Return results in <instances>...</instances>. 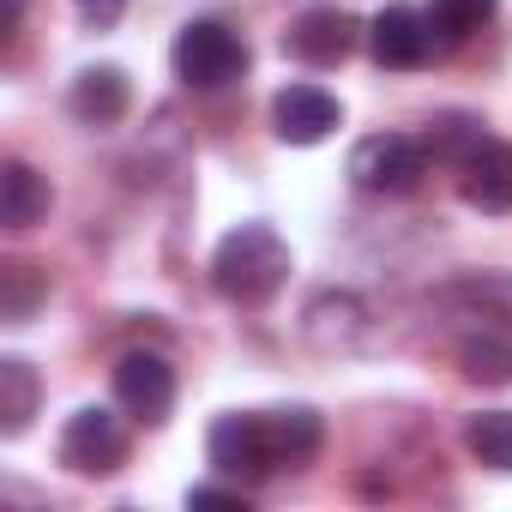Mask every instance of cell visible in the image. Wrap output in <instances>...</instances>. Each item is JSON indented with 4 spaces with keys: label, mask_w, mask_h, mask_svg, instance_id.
Returning a JSON list of instances; mask_svg holds the SVG:
<instances>
[{
    "label": "cell",
    "mask_w": 512,
    "mask_h": 512,
    "mask_svg": "<svg viewBox=\"0 0 512 512\" xmlns=\"http://www.w3.org/2000/svg\"><path fill=\"white\" fill-rule=\"evenodd\" d=\"M284 278H290V247H284V235H278L272 223H241V229H229V235L217 241V253H211V284H217V296L235 302V308L272 302V296L284 290Z\"/></svg>",
    "instance_id": "1"
},
{
    "label": "cell",
    "mask_w": 512,
    "mask_h": 512,
    "mask_svg": "<svg viewBox=\"0 0 512 512\" xmlns=\"http://www.w3.org/2000/svg\"><path fill=\"white\" fill-rule=\"evenodd\" d=\"M247 73V43L235 25L223 19H193L181 37H175V79L193 85V91H223Z\"/></svg>",
    "instance_id": "2"
},
{
    "label": "cell",
    "mask_w": 512,
    "mask_h": 512,
    "mask_svg": "<svg viewBox=\"0 0 512 512\" xmlns=\"http://www.w3.org/2000/svg\"><path fill=\"white\" fill-rule=\"evenodd\" d=\"M422 175H428V151H422L410 133H374V139H362V145L350 151V181H356L362 193L398 199V193H416Z\"/></svg>",
    "instance_id": "3"
},
{
    "label": "cell",
    "mask_w": 512,
    "mask_h": 512,
    "mask_svg": "<svg viewBox=\"0 0 512 512\" xmlns=\"http://www.w3.org/2000/svg\"><path fill=\"white\" fill-rule=\"evenodd\" d=\"M211 470L229 476V482H266L278 464H272V440H266V416H247V410H229L211 422Z\"/></svg>",
    "instance_id": "4"
},
{
    "label": "cell",
    "mask_w": 512,
    "mask_h": 512,
    "mask_svg": "<svg viewBox=\"0 0 512 512\" xmlns=\"http://www.w3.org/2000/svg\"><path fill=\"white\" fill-rule=\"evenodd\" d=\"M61 464L73 476H115L127 464V428L97 404L73 410L67 428H61Z\"/></svg>",
    "instance_id": "5"
},
{
    "label": "cell",
    "mask_w": 512,
    "mask_h": 512,
    "mask_svg": "<svg viewBox=\"0 0 512 512\" xmlns=\"http://www.w3.org/2000/svg\"><path fill=\"white\" fill-rule=\"evenodd\" d=\"M115 404L127 410V416H139V422H169V410H175V368H169V356H157V350H127L121 362H115Z\"/></svg>",
    "instance_id": "6"
},
{
    "label": "cell",
    "mask_w": 512,
    "mask_h": 512,
    "mask_svg": "<svg viewBox=\"0 0 512 512\" xmlns=\"http://www.w3.org/2000/svg\"><path fill=\"white\" fill-rule=\"evenodd\" d=\"M368 49H374V61L380 67H422L434 49H440V37H434V19L422 13V7H410V0H392V7H380L374 13V25H368Z\"/></svg>",
    "instance_id": "7"
},
{
    "label": "cell",
    "mask_w": 512,
    "mask_h": 512,
    "mask_svg": "<svg viewBox=\"0 0 512 512\" xmlns=\"http://www.w3.org/2000/svg\"><path fill=\"white\" fill-rule=\"evenodd\" d=\"M458 199L482 217H506L512 211V145L506 139H482L464 163H458Z\"/></svg>",
    "instance_id": "8"
},
{
    "label": "cell",
    "mask_w": 512,
    "mask_h": 512,
    "mask_svg": "<svg viewBox=\"0 0 512 512\" xmlns=\"http://www.w3.org/2000/svg\"><path fill=\"white\" fill-rule=\"evenodd\" d=\"M338 121H344V109L320 85H284L272 97V127H278L284 145H320V139L338 133Z\"/></svg>",
    "instance_id": "9"
},
{
    "label": "cell",
    "mask_w": 512,
    "mask_h": 512,
    "mask_svg": "<svg viewBox=\"0 0 512 512\" xmlns=\"http://www.w3.org/2000/svg\"><path fill=\"white\" fill-rule=\"evenodd\" d=\"M284 49H290L302 67H338V61L356 49V19L338 13V7H308V13L284 31Z\"/></svg>",
    "instance_id": "10"
},
{
    "label": "cell",
    "mask_w": 512,
    "mask_h": 512,
    "mask_svg": "<svg viewBox=\"0 0 512 512\" xmlns=\"http://www.w3.org/2000/svg\"><path fill=\"white\" fill-rule=\"evenodd\" d=\"M302 338L320 350V356H344L368 338V308L356 296H314L308 314H302Z\"/></svg>",
    "instance_id": "11"
},
{
    "label": "cell",
    "mask_w": 512,
    "mask_h": 512,
    "mask_svg": "<svg viewBox=\"0 0 512 512\" xmlns=\"http://www.w3.org/2000/svg\"><path fill=\"white\" fill-rule=\"evenodd\" d=\"M127 103H133V85H127L121 67H85V73L73 79V91H67V109H73L85 127H115V121L127 115Z\"/></svg>",
    "instance_id": "12"
},
{
    "label": "cell",
    "mask_w": 512,
    "mask_h": 512,
    "mask_svg": "<svg viewBox=\"0 0 512 512\" xmlns=\"http://www.w3.org/2000/svg\"><path fill=\"white\" fill-rule=\"evenodd\" d=\"M440 302H452L464 320H482V326H512V272H458Z\"/></svg>",
    "instance_id": "13"
},
{
    "label": "cell",
    "mask_w": 512,
    "mask_h": 512,
    "mask_svg": "<svg viewBox=\"0 0 512 512\" xmlns=\"http://www.w3.org/2000/svg\"><path fill=\"white\" fill-rule=\"evenodd\" d=\"M266 440H272V464H278V470H302V464H314V452H320V440H326V422H320V410H308V404L266 410Z\"/></svg>",
    "instance_id": "14"
},
{
    "label": "cell",
    "mask_w": 512,
    "mask_h": 512,
    "mask_svg": "<svg viewBox=\"0 0 512 512\" xmlns=\"http://www.w3.org/2000/svg\"><path fill=\"white\" fill-rule=\"evenodd\" d=\"M49 205H55V193H49V181L31 169V163H7V169H0V223H7V229H37L43 217H49Z\"/></svg>",
    "instance_id": "15"
},
{
    "label": "cell",
    "mask_w": 512,
    "mask_h": 512,
    "mask_svg": "<svg viewBox=\"0 0 512 512\" xmlns=\"http://www.w3.org/2000/svg\"><path fill=\"white\" fill-rule=\"evenodd\" d=\"M37 404H43V380H37V368H31L25 356H0V434L19 440V434L31 428Z\"/></svg>",
    "instance_id": "16"
},
{
    "label": "cell",
    "mask_w": 512,
    "mask_h": 512,
    "mask_svg": "<svg viewBox=\"0 0 512 512\" xmlns=\"http://www.w3.org/2000/svg\"><path fill=\"white\" fill-rule=\"evenodd\" d=\"M452 356H458L464 380H476V386H512V338H506L500 326H476V332H464Z\"/></svg>",
    "instance_id": "17"
},
{
    "label": "cell",
    "mask_w": 512,
    "mask_h": 512,
    "mask_svg": "<svg viewBox=\"0 0 512 512\" xmlns=\"http://www.w3.org/2000/svg\"><path fill=\"white\" fill-rule=\"evenodd\" d=\"M43 302H49V272L43 266H31V260L0 266V320L7 326H25Z\"/></svg>",
    "instance_id": "18"
},
{
    "label": "cell",
    "mask_w": 512,
    "mask_h": 512,
    "mask_svg": "<svg viewBox=\"0 0 512 512\" xmlns=\"http://www.w3.org/2000/svg\"><path fill=\"white\" fill-rule=\"evenodd\" d=\"M464 446L482 470H500L512 476V410H482L464 422Z\"/></svg>",
    "instance_id": "19"
},
{
    "label": "cell",
    "mask_w": 512,
    "mask_h": 512,
    "mask_svg": "<svg viewBox=\"0 0 512 512\" xmlns=\"http://www.w3.org/2000/svg\"><path fill=\"white\" fill-rule=\"evenodd\" d=\"M494 7H500V0H434V7H428V19H434V37H440V49H458L470 31H482V25L494 19Z\"/></svg>",
    "instance_id": "20"
},
{
    "label": "cell",
    "mask_w": 512,
    "mask_h": 512,
    "mask_svg": "<svg viewBox=\"0 0 512 512\" xmlns=\"http://www.w3.org/2000/svg\"><path fill=\"white\" fill-rule=\"evenodd\" d=\"M482 139H488V133H482L470 115H446V121H434V133H428V151H434V163H452V169H458V163H464V157H470Z\"/></svg>",
    "instance_id": "21"
},
{
    "label": "cell",
    "mask_w": 512,
    "mask_h": 512,
    "mask_svg": "<svg viewBox=\"0 0 512 512\" xmlns=\"http://www.w3.org/2000/svg\"><path fill=\"white\" fill-rule=\"evenodd\" d=\"M73 7H79V19H85L91 31H109V25L127 13V0H73Z\"/></svg>",
    "instance_id": "22"
},
{
    "label": "cell",
    "mask_w": 512,
    "mask_h": 512,
    "mask_svg": "<svg viewBox=\"0 0 512 512\" xmlns=\"http://www.w3.org/2000/svg\"><path fill=\"white\" fill-rule=\"evenodd\" d=\"M187 506H241V488H193Z\"/></svg>",
    "instance_id": "23"
},
{
    "label": "cell",
    "mask_w": 512,
    "mask_h": 512,
    "mask_svg": "<svg viewBox=\"0 0 512 512\" xmlns=\"http://www.w3.org/2000/svg\"><path fill=\"white\" fill-rule=\"evenodd\" d=\"M19 19H25V0H7V13H0V31L13 37V31H19Z\"/></svg>",
    "instance_id": "24"
}]
</instances>
